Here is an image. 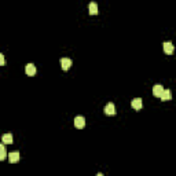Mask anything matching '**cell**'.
Masks as SVG:
<instances>
[{
  "label": "cell",
  "instance_id": "1",
  "mask_svg": "<svg viewBox=\"0 0 176 176\" xmlns=\"http://www.w3.org/2000/svg\"><path fill=\"white\" fill-rule=\"evenodd\" d=\"M74 127L77 128V129H81V128L85 127V120L83 116H77V117L74 118Z\"/></svg>",
  "mask_w": 176,
  "mask_h": 176
},
{
  "label": "cell",
  "instance_id": "2",
  "mask_svg": "<svg viewBox=\"0 0 176 176\" xmlns=\"http://www.w3.org/2000/svg\"><path fill=\"white\" fill-rule=\"evenodd\" d=\"M164 90H165V88H164L161 84H156V85L153 87V94H154V96H157V98H161V95H162Z\"/></svg>",
  "mask_w": 176,
  "mask_h": 176
},
{
  "label": "cell",
  "instance_id": "3",
  "mask_svg": "<svg viewBox=\"0 0 176 176\" xmlns=\"http://www.w3.org/2000/svg\"><path fill=\"white\" fill-rule=\"evenodd\" d=\"M105 113L108 114V116H114L116 114V106H114V103H108L106 106H105Z\"/></svg>",
  "mask_w": 176,
  "mask_h": 176
},
{
  "label": "cell",
  "instance_id": "4",
  "mask_svg": "<svg viewBox=\"0 0 176 176\" xmlns=\"http://www.w3.org/2000/svg\"><path fill=\"white\" fill-rule=\"evenodd\" d=\"M131 106H132V109H135V110H140L142 106H143V102H142L140 98H135V99H132V102H131Z\"/></svg>",
  "mask_w": 176,
  "mask_h": 176
},
{
  "label": "cell",
  "instance_id": "5",
  "mask_svg": "<svg viewBox=\"0 0 176 176\" xmlns=\"http://www.w3.org/2000/svg\"><path fill=\"white\" fill-rule=\"evenodd\" d=\"M25 73L28 76H35L36 74V66L33 65V63H28L25 66Z\"/></svg>",
  "mask_w": 176,
  "mask_h": 176
},
{
  "label": "cell",
  "instance_id": "6",
  "mask_svg": "<svg viewBox=\"0 0 176 176\" xmlns=\"http://www.w3.org/2000/svg\"><path fill=\"white\" fill-rule=\"evenodd\" d=\"M88 13L91 14V15H96V14L99 13L98 4L95 3V2H91V3H90V6H88Z\"/></svg>",
  "mask_w": 176,
  "mask_h": 176
},
{
  "label": "cell",
  "instance_id": "7",
  "mask_svg": "<svg viewBox=\"0 0 176 176\" xmlns=\"http://www.w3.org/2000/svg\"><path fill=\"white\" fill-rule=\"evenodd\" d=\"M162 48H164V52H165V54L171 55V54L173 52V44L171 41H165L162 44Z\"/></svg>",
  "mask_w": 176,
  "mask_h": 176
},
{
  "label": "cell",
  "instance_id": "8",
  "mask_svg": "<svg viewBox=\"0 0 176 176\" xmlns=\"http://www.w3.org/2000/svg\"><path fill=\"white\" fill-rule=\"evenodd\" d=\"M61 66H62L63 70H69V69H70V66H72V59L62 58V59H61Z\"/></svg>",
  "mask_w": 176,
  "mask_h": 176
},
{
  "label": "cell",
  "instance_id": "9",
  "mask_svg": "<svg viewBox=\"0 0 176 176\" xmlns=\"http://www.w3.org/2000/svg\"><path fill=\"white\" fill-rule=\"evenodd\" d=\"M8 160H10L11 164H15L20 161V153L18 151H14V153H10L8 154Z\"/></svg>",
  "mask_w": 176,
  "mask_h": 176
},
{
  "label": "cell",
  "instance_id": "10",
  "mask_svg": "<svg viewBox=\"0 0 176 176\" xmlns=\"http://www.w3.org/2000/svg\"><path fill=\"white\" fill-rule=\"evenodd\" d=\"M172 99V92L169 91V90H164L162 95H161V101H171Z\"/></svg>",
  "mask_w": 176,
  "mask_h": 176
},
{
  "label": "cell",
  "instance_id": "11",
  "mask_svg": "<svg viewBox=\"0 0 176 176\" xmlns=\"http://www.w3.org/2000/svg\"><path fill=\"white\" fill-rule=\"evenodd\" d=\"M2 140H3L4 144H11L13 143V135L11 134H4L3 136H2Z\"/></svg>",
  "mask_w": 176,
  "mask_h": 176
},
{
  "label": "cell",
  "instance_id": "12",
  "mask_svg": "<svg viewBox=\"0 0 176 176\" xmlns=\"http://www.w3.org/2000/svg\"><path fill=\"white\" fill-rule=\"evenodd\" d=\"M7 157V151H6V147H4V143L0 144V160H4Z\"/></svg>",
  "mask_w": 176,
  "mask_h": 176
},
{
  "label": "cell",
  "instance_id": "13",
  "mask_svg": "<svg viewBox=\"0 0 176 176\" xmlns=\"http://www.w3.org/2000/svg\"><path fill=\"white\" fill-rule=\"evenodd\" d=\"M4 63H6V61H4V55H3V54H0V65L3 66Z\"/></svg>",
  "mask_w": 176,
  "mask_h": 176
}]
</instances>
